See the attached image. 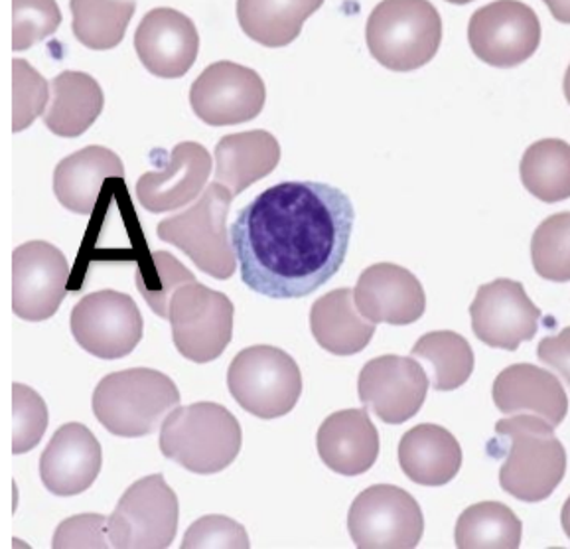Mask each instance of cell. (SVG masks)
<instances>
[{
	"label": "cell",
	"mask_w": 570,
	"mask_h": 549,
	"mask_svg": "<svg viewBox=\"0 0 570 549\" xmlns=\"http://www.w3.org/2000/svg\"><path fill=\"white\" fill-rule=\"evenodd\" d=\"M354 204L326 183H281L229 227L242 280L271 298L308 297L346 262Z\"/></svg>",
	"instance_id": "obj_1"
},
{
	"label": "cell",
	"mask_w": 570,
	"mask_h": 549,
	"mask_svg": "<svg viewBox=\"0 0 570 549\" xmlns=\"http://www.w3.org/2000/svg\"><path fill=\"white\" fill-rule=\"evenodd\" d=\"M242 443L239 421L232 411L212 401L174 408L158 437L166 459L194 474L225 471L237 459Z\"/></svg>",
	"instance_id": "obj_2"
},
{
	"label": "cell",
	"mask_w": 570,
	"mask_h": 549,
	"mask_svg": "<svg viewBox=\"0 0 570 549\" xmlns=\"http://www.w3.org/2000/svg\"><path fill=\"white\" fill-rule=\"evenodd\" d=\"M544 419L519 413L501 419L495 433L510 441L500 469L501 489L523 502H543L561 484L567 451Z\"/></svg>",
	"instance_id": "obj_3"
},
{
	"label": "cell",
	"mask_w": 570,
	"mask_h": 549,
	"mask_svg": "<svg viewBox=\"0 0 570 549\" xmlns=\"http://www.w3.org/2000/svg\"><path fill=\"white\" fill-rule=\"evenodd\" d=\"M180 403L178 385L150 367H132L105 375L94 392V413L109 433L147 437Z\"/></svg>",
	"instance_id": "obj_4"
},
{
	"label": "cell",
	"mask_w": 570,
	"mask_h": 549,
	"mask_svg": "<svg viewBox=\"0 0 570 549\" xmlns=\"http://www.w3.org/2000/svg\"><path fill=\"white\" fill-rule=\"evenodd\" d=\"M365 38L373 58L387 70H419L441 48L442 18L426 0H387L367 18Z\"/></svg>",
	"instance_id": "obj_5"
},
{
	"label": "cell",
	"mask_w": 570,
	"mask_h": 549,
	"mask_svg": "<svg viewBox=\"0 0 570 549\" xmlns=\"http://www.w3.org/2000/svg\"><path fill=\"white\" fill-rule=\"evenodd\" d=\"M234 198L222 184H209L190 208L160 222L156 234L186 253L199 271L214 280H229L237 269L234 245L227 234V214Z\"/></svg>",
	"instance_id": "obj_6"
},
{
	"label": "cell",
	"mask_w": 570,
	"mask_h": 549,
	"mask_svg": "<svg viewBox=\"0 0 570 549\" xmlns=\"http://www.w3.org/2000/svg\"><path fill=\"white\" fill-rule=\"evenodd\" d=\"M227 388L243 410L259 419L283 418L303 393V374L291 354L275 346H250L234 357Z\"/></svg>",
	"instance_id": "obj_7"
},
{
	"label": "cell",
	"mask_w": 570,
	"mask_h": 549,
	"mask_svg": "<svg viewBox=\"0 0 570 549\" xmlns=\"http://www.w3.org/2000/svg\"><path fill=\"white\" fill-rule=\"evenodd\" d=\"M234 303L227 295L191 281L168 303L174 346L196 364H208L224 354L234 336Z\"/></svg>",
	"instance_id": "obj_8"
},
{
	"label": "cell",
	"mask_w": 570,
	"mask_h": 549,
	"mask_svg": "<svg viewBox=\"0 0 570 549\" xmlns=\"http://www.w3.org/2000/svg\"><path fill=\"white\" fill-rule=\"evenodd\" d=\"M180 504L163 474H150L125 490L107 520L111 548L165 549L178 532Z\"/></svg>",
	"instance_id": "obj_9"
},
{
	"label": "cell",
	"mask_w": 570,
	"mask_h": 549,
	"mask_svg": "<svg viewBox=\"0 0 570 549\" xmlns=\"http://www.w3.org/2000/svg\"><path fill=\"white\" fill-rule=\"evenodd\" d=\"M347 530L360 549H413L423 538V510L406 490L375 484L355 498Z\"/></svg>",
	"instance_id": "obj_10"
},
{
	"label": "cell",
	"mask_w": 570,
	"mask_h": 549,
	"mask_svg": "<svg viewBox=\"0 0 570 549\" xmlns=\"http://www.w3.org/2000/svg\"><path fill=\"white\" fill-rule=\"evenodd\" d=\"M145 323L137 303L119 291L89 293L71 311V334L81 349L101 360L129 356L139 346Z\"/></svg>",
	"instance_id": "obj_11"
},
{
	"label": "cell",
	"mask_w": 570,
	"mask_h": 549,
	"mask_svg": "<svg viewBox=\"0 0 570 549\" xmlns=\"http://www.w3.org/2000/svg\"><path fill=\"white\" fill-rule=\"evenodd\" d=\"M468 42L472 52L493 68H515L541 45V22L525 2H490L470 18Z\"/></svg>",
	"instance_id": "obj_12"
},
{
	"label": "cell",
	"mask_w": 570,
	"mask_h": 549,
	"mask_svg": "<svg viewBox=\"0 0 570 549\" xmlns=\"http://www.w3.org/2000/svg\"><path fill=\"white\" fill-rule=\"evenodd\" d=\"M70 263L48 242H28L12 253V311L28 323L58 313L68 295Z\"/></svg>",
	"instance_id": "obj_13"
},
{
	"label": "cell",
	"mask_w": 570,
	"mask_h": 549,
	"mask_svg": "<svg viewBox=\"0 0 570 549\" xmlns=\"http://www.w3.org/2000/svg\"><path fill=\"white\" fill-rule=\"evenodd\" d=\"M267 99L259 73L235 61H216L191 84L194 114L212 127L239 125L255 119Z\"/></svg>",
	"instance_id": "obj_14"
},
{
	"label": "cell",
	"mask_w": 570,
	"mask_h": 549,
	"mask_svg": "<svg viewBox=\"0 0 570 549\" xmlns=\"http://www.w3.org/2000/svg\"><path fill=\"white\" fill-rule=\"evenodd\" d=\"M357 393L363 408L383 423L401 425L423 408L429 375L413 356L373 357L360 372Z\"/></svg>",
	"instance_id": "obj_15"
},
{
	"label": "cell",
	"mask_w": 570,
	"mask_h": 549,
	"mask_svg": "<svg viewBox=\"0 0 570 549\" xmlns=\"http://www.w3.org/2000/svg\"><path fill=\"white\" fill-rule=\"evenodd\" d=\"M470 316L475 339L492 349L515 352L521 342L535 339L541 311L519 281L495 280L478 288Z\"/></svg>",
	"instance_id": "obj_16"
},
{
	"label": "cell",
	"mask_w": 570,
	"mask_h": 549,
	"mask_svg": "<svg viewBox=\"0 0 570 549\" xmlns=\"http://www.w3.org/2000/svg\"><path fill=\"white\" fill-rule=\"evenodd\" d=\"M354 303L370 323L393 326L416 323L426 311L421 281L393 263H375L363 271L354 288Z\"/></svg>",
	"instance_id": "obj_17"
},
{
	"label": "cell",
	"mask_w": 570,
	"mask_h": 549,
	"mask_svg": "<svg viewBox=\"0 0 570 549\" xmlns=\"http://www.w3.org/2000/svg\"><path fill=\"white\" fill-rule=\"evenodd\" d=\"M135 50L153 76L181 78L198 58V30L191 18L178 10L153 9L135 32Z\"/></svg>",
	"instance_id": "obj_18"
},
{
	"label": "cell",
	"mask_w": 570,
	"mask_h": 549,
	"mask_svg": "<svg viewBox=\"0 0 570 549\" xmlns=\"http://www.w3.org/2000/svg\"><path fill=\"white\" fill-rule=\"evenodd\" d=\"M212 157L199 143L184 140L166 157L163 170L145 173L137 183L140 206L150 214H165L198 200L206 190Z\"/></svg>",
	"instance_id": "obj_19"
},
{
	"label": "cell",
	"mask_w": 570,
	"mask_h": 549,
	"mask_svg": "<svg viewBox=\"0 0 570 549\" xmlns=\"http://www.w3.org/2000/svg\"><path fill=\"white\" fill-rule=\"evenodd\" d=\"M104 464L97 437L81 423H66L40 457V479L56 497H76L94 487Z\"/></svg>",
	"instance_id": "obj_20"
},
{
	"label": "cell",
	"mask_w": 570,
	"mask_h": 549,
	"mask_svg": "<svg viewBox=\"0 0 570 549\" xmlns=\"http://www.w3.org/2000/svg\"><path fill=\"white\" fill-rule=\"evenodd\" d=\"M493 401L505 415H537L551 428L561 425L569 411V398L559 378L533 364L505 367L493 382Z\"/></svg>",
	"instance_id": "obj_21"
},
{
	"label": "cell",
	"mask_w": 570,
	"mask_h": 549,
	"mask_svg": "<svg viewBox=\"0 0 570 549\" xmlns=\"http://www.w3.org/2000/svg\"><path fill=\"white\" fill-rule=\"evenodd\" d=\"M316 447L330 471L360 477L370 471L380 457V433L367 410H344L324 419Z\"/></svg>",
	"instance_id": "obj_22"
},
{
	"label": "cell",
	"mask_w": 570,
	"mask_h": 549,
	"mask_svg": "<svg viewBox=\"0 0 570 549\" xmlns=\"http://www.w3.org/2000/svg\"><path fill=\"white\" fill-rule=\"evenodd\" d=\"M125 166L112 150L91 145L60 160L53 173V194L73 214L89 216L107 178H122Z\"/></svg>",
	"instance_id": "obj_23"
},
{
	"label": "cell",
	"mask_w": 570,
	"mask_h": 549,
	"mask_svg": "<svg viewBox=\"0 0 570 549\" xmlns=\"http://www.w3.org/2000/svg\"><path fill=\"white\" fill-rule=\"evenodd\" d=\"M399 464L416 484L444 487L460 472L462 449L449 429L423 423L401 439Z\"/></svg>",
	"instance_id": "obj_24"
},
{
	"label": "cell",
	"mask_w": 570,
	"mask_h": 549,
	"mask_svg": "<svg viewBox=\"0 0 570 549\" xmlns=\"http://www.w3.org/2000/svg\"><path fill=\"white\" fill-rule=\"evenodd\" d=\"M216 183L237 196L271 175L281 160V145L268 131L235 133L216 145Z\"/></svg>",
	"instance_id": "obj_25"
},
{
	"label": "cell",
	"mask_w": 570,
	"mask_h": 549,
	"mask_svg": "<svg viewBox=\"0 0 570 549\" xmlns=\"http://www.w3.org/2000/svg\"><path fill=\"white\" fill-rule=\"evenodd\" d=\"M311 331L330 354L354 356L372 342L375 324L357 311L352 288H336L312 305Z\"/></svg>",
	"instance_id": "obj_26"
},
{
	"label": "cell",
	"mask_w": 570,
	"mask_h": 549,
	"mask_svg": "<svg viewBox=\"0 0 570 549\" xmlns=\"http://www.w3.org/2000/svg\"><path fill=\"white\" fill-rule=\"evenodd\" d=\"M104 105V89L96 78L83 71H63L53 78L43 125L58 137L73 139L97 121Z\"/></svg>",
	"instance_id": "obj_27"
},
{
	"label": "cell",
	"mask_w": 570,
	"mask_h": 549,
	"mask_svg": "<svg viewBox=\"0 0 570 549\" xmlns=\"http://www.w3.org/2000/svg\"><path fill=\"white\" fill-rule=\"evenodd\" d=\"M321 0H296V2H259L242 0L237 2V18L243 32L250 40L268 48L294 42L303 30L306 18L321 9Z\"/></svg>",
	"instance_id": "obj_28"
},
{
	"label": "cell",
	"mask_w": 570,
	"mask_h": 549,
	"mask_svg": "<svg viewBox=\"0 0 570 549\" xmlns=\"http://www.w3.org/2000/svg\"><path fill=\"white\" fill-rule=\"evenodd\" d=\"M521 538V520L501 502L470 506L460 514L454 533L459 549H518Z\"/></svg>",
	"instance_id": "obj_29"
},
{
	"label": "cell",
	"mask_w": 570,
	"mask_h": 549,
	"mask_svg": "<svg viewBox=\"0 0 570 549\" xmlns=\"http://www.w3.org/2000/svg\"><path fill=\"white\" fill-rule=\"evenodd\" d=\"M521 183L539 200L547 204L569 200L570 147L561 139L533 143L519 165Z\"/></svg>",
	"instance_id": "obj_30"
},
{
	"label": "cell",
	"mask_w": 570,
	"mask_h": 549,
	"mask_svg": "<svg viewBox=\"0 0 570 549\" xmlns=\"http://www.w3.org/2000/svg\"><path fill=\"white\" fill-rule=\"evenodd\" d=\"M411 354L431 367L432 388L436 392L459 390L474 372L472 346L456 332H429L423 339H419Z\"/></svg>",
	"instance_id": "obj_31"
},
{
	"label": "cell",
	"mask_w": 570,
	"mask_h": 549,
	"mask_svg": "<svg viewBox=\"0 0 570 549\" xmlns=\"http://www.w3.org/2000/svg\"><path fill=\"white\" fill-rule=\"evenodd\" d=\"M71 28L81 45L91 50H111L121 45L125 30L137 10L135 2H87L70 4Z\"/></svg>",
	"instance_id": "obj_32"
},
{
	"label": "cell",
	"mask_w": 570,
	"mask_h": 549,
	"mask_svg": "<svg viewBox=\"0 0 570 549\" xmlns=\"http://www.w3.org/2000/svg\"><path fill=\"white\" fill-rule=\"evenodd\" d=\"M531 259L547 281H570V214L561 212L544 219L531 239Z\"/></svg>",
	"instance_id": "obj_33"
},
{
	"label": "cell",
	"mask_w": 570,
	"mask_h": 549,
	"mask_svg": "<svg viewBox=\"0 0 570 549\" xmlns=\"http://www.w3.org/2000/svg\"><path fill=\"white\" fill-rule=\"evenodd\" d=\"M191 281H196V277L168 252L150 253L148 262L139 263L137 269L140 295L147 298L148 305L160 318H168L170 297L181 285Z\"/></svg>",
	"instance_id": "obj_34"
},
{
	"label": "cell",
	"mask_w": 570,
	"mask_h": 549,
	"mask_svg": "<svg viewBox=\"0 0 570 549\" xmlns=\"http://www.w3.org/2000/svg\"><path fill=\"white\" fill-rule=\"evenodd\" d=\"M50 86L27 60L12 61V131H24L46 114Z\"/></svg>",
	"instance_id": "obj_35"
},
{
	"label": "cell",
	"mask_w": 570,
	"mask_h": 549,
	"mask_svg": "<svg viewBox=\"0 0 570 549\" xmlns=\"http://www.w3.org/2000/svg\"><path fill=\"white\" fill-rule=\"evenodd\" d=\"M60 7L50 0L12 2V50L24 52L60 28Z\"/></svg>",
	"instance_id": "obj_36"
},
{
	"label": "cell",
	"mask_w": 570,
	"mask_h": 549,
	"mask_svg": "<svg viewBox=\"0 0 570 549\" xmlns=\"http://www.w3.org/2000/svg\"><path fill=\"white\" fill-rule=\"evenodd\" d=\"M12 453L24 454L42 441L48 428L46 401L28 385H12Z\"/></svg>",
	"instance_id": "obj_37"
},
{
	"label": "cell",
	"mask_w": 570,
	"mask_h": 549,
	"mask_svg": "<svg viewBox=\"0 0 570 549\" xmlns=\"http://www.w3.org/2000/svg\"><path fill=\"white\" fill-rule=\"evenodd\" d=\"M184 549H247L250 548L249 536L242 523L227 516L209 514L191 523L181 540Z\"/></svg>",
	"instance_id": "obj_38"
},
{
	"label": "cell",
	"mask_w": 570,
	"mask_h": 549,
	"mask_svg": "<svg viewBox=\"0 0 570 549\" xmlns=\"http://www.w3.org/2000/svg\"><path fill=\"white\" fill-rule=\"evenodd\" d=\"M107 516L79 514L61 522L53 536L52 548H111L107 532Z\"/></svg>",
	"instance_id": "obj_39"
}]
</instances>
